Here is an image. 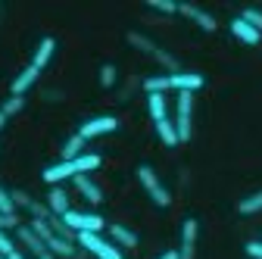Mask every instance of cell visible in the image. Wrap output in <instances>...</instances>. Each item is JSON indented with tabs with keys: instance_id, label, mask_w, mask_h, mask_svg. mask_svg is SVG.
<instances>
[{
	"instance_id": "9a60e30c",
	"label": "cell",
	"mask_w": 262,
	"mask_h": 259,
	"mask_svg": "<svg viewBox=\"0 0 262 259\" xmlns=\"http://www.w3.org/2000/svg\"><path fill=\"white\" fill-rule=\"evenodd\" d=\"M231 35H234L237 41H244V44H250V47L262 41V35H259V31H256V28H253L250 22H244L241 16H234V19H231Z\"/></svg>"
},
{
	"instance_id": "ffe728a7",
	"label": "cell",
	"mask_w": 262,
	"mask_h": 259,
	"mask_svg": "<svg viewBox=\"0 0 262 259\" xmlns=\"http://www.w3.org/2000/svg\"><path fill=\"white\" fill-rule=\"evenodd\" d=\"M84 144H88V141H84V138H81V135L75 132L72 138H66V144H62L59 156H62V159H78V156L84 153Z\"/></svg>"
},
{
	"instance_id": "5bb4252c",
	"label": "cell",
	"mask_w": 262,
	"mask_h": 259,
	"mask_svg": "<svg viewBox=\"0 0 262 259\" xmlns=\"http://www.w3.org/2000/svg\"><path fill=\"white\" fill-rule=\"evenodd\" d=\"M106 228H110V238H113V244L119 247V250H135L138 247V234L135 231H131L128 228V225H106Z\"/></svg>"
},
{
	"instance_id": "4316f807",
	"label": "cell",
	"mask_w": 262,
	"mask_h": 259,
	"mask_svg": "<svg viewBox=\"0 0 262 259\" xmlns=\"http://www.w3.org/2000/svg\"><path fill=\"white\" fill-rule=\"evenodd\" d=\"M13 250H19V247L13 244V238H10L7 231H0V256H10Z\"/></svg>"
},
{
	"instance_id": "6da1fadb",
	"label": "cell",
	"mask_w": 262,
	"mask_h": 259,
	"mask_svg": "<svg viewBox=\"0 0 262 259\" xmlns=\"http://www.w3.org/2000/svg\"><path fill=\"white\" fill-rule=\"evenodd\" d=\"M206 84V78L200 75V72H172V75H150V78H144L141 81V88L147 91V94H166V91H187V94H193V91H200Z\"/></svg>"
},
{
	"instance_id": "3957f363",
	"label": "cell",
	"mask_w": 262,
	"mask_h": 259,
	"mask_svg": "<svg viewBox=\"0 0 262 259\" xmlns=\"http://www.w3.org/2000/svg\"><path fill=\"white\" fill-rule=\"evenodd\" d=\"M138 181H141V187L150 193V200H153L156 206H172V193H169V187L159 181V175H156L150 166H138Z\"/></svg>"
},
{
	"instance_id": "ba28073f",
	"label": "cell",
	"mask_w": 262,
	"mask_h": 259,
	"mask_svg": "<svg viewBox=\"0 0 262 259\" xmlns=\"http://www.w3.org/2000/svg\"><path fill=\"white\" fill-rule=\"evenodd\" d=\"M196 234H200V222L184 219V225H181V247H178L181 259H193L196 256Z\"/></svg>"
},
{
	"instance_id": "484cf974",
	"label": "cell",
	"mask_w": 262,
	"mask_h": 259,
	"mask_svg": "<svg viewBox=\"0 0 262 259\" xmlns=\"http://www.w3.org/2000/svg\"><path fill=\"white\" fill-rule=\"evenodd\" d=\"M150 10L166 13V16H175L178 13V4H172V0H150Z\"/></svg>"
},
{
	"instance_id": "836d02e7",
	"label": "cell",
	"mask_w": 262,
	"mask_h": 259,
	"mask_svg": "<svg viewBox=\"0 0 262 259\" xmlns=\"http://www.w3.org/2000/svg\"><path fill=\"white\" fill-rule=\"evenodd\" d=\"M0 259H7V256H0Z\"/></svg>"
},
{
	"instance_id": "9c48e42d",
	"label": "cell",
	"mask_w": 262,
	"mask_h": 259,
	"mask_svg": "<svg viewBox=\"0 0 262 259\" xmlns=\"http://www.w3.org/2000/svg\"><path fill=\"white\" fill-rule=\"evenodd\" d=\"M178 13H181V16H187L193 25H200L203 31H215V28H219L215 16H212V13H206L203 7H193V4H178Z\"/></svg>"
},
{
	"instance_id": "f1b7e54d",
	"label": "cell",
	"mask_w": 262,
	"mask_h": 259,
	"mask_svg": "<svg viewBox=\"0 0 262 259\" xmlns=\"http://www.w3.org/2000/svg\"><path fill=\"white\" fill-rule=\"evenodd\" d=\"M138 84H141V78H131V81H128V84L119 91V100H128V97H131V91H135Z\"/></svg>"
},
{
	"instance_id": "f546056e",
	"label": "cell",
	"mask_w": 262,
	"mask_h": 259,
	"mask_svg": "<svg viewBox=\"0 0 262 259\" xmlns=\"http://www.w3.org/2000/svg\"><path fill=\"white\" fill-rule=\"evenodd\" d=\"M156 259H181V256H178V250H166V253H159Z\"/></svg>"
},
{
	"instance_id": "d6a6232c",
	"label": "cell",
	"mask_w": 262,
	"mask_h": 259,
	"mask_svg": "<svg viewBox=\"0 0 262 259\" xmlns=\"http://www.w3.org/2000/svg\"><path fill=\"white\" fill-rule=\"evenodd\" d=\"M41 259H56V256H53V253H50V250H47V253H44V256H41Z\"/></svg>"
},
{
	"instance_id": "8fae6325",
	"label": "cell",
	"mask_w": 262,
	"mask_h": 259,
	"mask_svg": "<svg viewBox=\"0 0 262 259\" xmlns=\"http://www.w3.org/2000/svg\"><path fill=\"white\" fill-rule=\"evenodd\" d=\"M16 238H19V244H22L31 256H35V259H41V256L47 253V244H44L35 231H31V225H19V228H16Z\"/></svg>"
},
{
	"instance_id": "83f0119b",
	"label": "cell",
	"mask_w": 262,
	"mask_h": 259,
	"mask_svg": "<svg viewBox=\"0 0 262 259\" xmlns=\"http://www.w3.org/2000/svg\"><path fill=\"white\" fill-rule=\"evenodd\" d=\"M244 250H247V256H250V259H262V241H250Z\"/></svg>"
},
{
	"instance_id": "4dcf8cb0",
	"label": "cell",
	"mask_w": 262,
	"mask_h": 259,
	"mask_svg": "<svg viewBox=\"0 0 262 259\" xmlns=\"http://www.w3.org/2000/svg\"><path fill=\"white\" fill-rule=\"evenodd\" d=\"M7 259H25V253H22V250H13V253H10Z\"/></svg>"
},
{
	"instance_id": "d4e9b609",
	"label": "cell",
	"mask_w": 262,
	"mask_h": 259,
	"mask_svg": "<svg viewBox=\"0 0 262 259\" xmlns=\"http://www.w3.org/2000/svg\"><path fill=\"white\" fill-rule=\"evenodd\" d=\"M241 19H244V22H250V25L259 31V35H262V10H253V7H250V10H244V13H241Z\"/></svg>"
},
{
	"instance_id": "d6986e66",
	"label": "cell",
	"mask_w": 262,
	"mask_h": 259,
	"mask_svg": "<svg viewBox=\"0 0 262 259\" xmlns=\"http://www.w3.org/2000/svg\"><path fill=\"white\" fill-rule=\"evenodd\" d=\"M156 135H159V141L166 144V147H178L181 141H178V132H175V122L172 119H162V122H156Z\"/></svg>"
},
{
	"instance_id": "4fadbf2b",
	"label": "cell",
	"mask_w": 262,
	"mask_h": 259,
	"mask_svg": "<svg viewBox=\"0 0 262 259\" xmlns=\"http://www.w3.org/2000/svg\"><path fill=\"white\" fill-rule=\"evenodd\" d=\"M47 206H50V212H53V215H66V212L72 209V200H69V190H66L62 184L50 187V193H47Z\"/></svg>"
},
{
	"instance_id": "7c38bea8",
	"label": "cell",
	"mask_w": 262,
	"mask_h": 259,
	"mask_svg": "<svg viewBox=\"0 0 262 259\" xmlns=\"http://www.w3.org/2000/svg\"><path fill=\"white\" fill-rule=\"evenodd\" d=\"M41 78V69H35V66H31V62H28V66L13 78V84H10V91H13V97H25L31 88H35V81Z\"/></svg>"
},
{
	"instance_id": "ac0fdd59",
	"label": "cell",
	"mask_w": 262,
	"mask_h": 259,
	"mask_svg": "<svg viewBox=\"0 0 262 259\" xmlns=\"http://www.w3.org/2000/svg\"><path fill=\"white\" fill-rule=\"evenodd\" d=\"M53 50H56V38H41V44H38V50H35V59H31V66L35 69H44L47 62L53 59Z\"/></svg>"
},
{
	"instance_id": "8992f818",
	"label": "cell",
	"mask_w": 262,
	"mask_h": 259,
	"mask_svg": "<svg viewBox=\"0 0 262 259\" xmlns=\"http://www.w3.org/2000/svg\"><path fill=\"white\" fill-rule=\"evenodd\" d=\"M113 132H119V119H116V116H94V119L81 122V128H78V135H81L84 141L103 138V135H113Z\"/></svg>"
},
{
	"instance_id": "5b68a950",
	"label": "cell",
	"mask_w": 262,
	"mask_h": 259,
	"mask_svg": "<svg viewBox=\"0 0 262 259\" xmlns=\"http://www.w3.org/2000/svg\"><path fill=\"white\" fill-rule=\"evenodd\" d=\"M69 228L75 231V234H81V231H91V234H100L103 228H106V222H103V215H97V212H78V209H69L66 215H59Z\"/></svg>"
},
{
	"instance_id": "1f68e13d",
	"label": "cell",
	"mask_w": 262,
	"mask_h": 259,
	"mask_svg": "<svg viewBox=\"0 0 262 259\" xmlns=\"http://www.w3.org/2000/svg\"><path fill=\"white\" fill-rule=\"evenodd\" d=\"M4 125H7V113L0 110V132H4Z\"/></svg>"
},
{
	"instance_id": "30bf717a",
	"label": "cell",
	"mask_w": 262,
	"mask_h": 259,
	"mask_svg": "<svg viewBox=\"0 0 262 259\" xmlns=\"http://www.w3.org/2000/svg\"><path fill=\"white\" fill-rule=\"evenodd\" d=\"M72 184H75V190L81 193V197H84L91 206H100V203H103V190H100V184H97L91 175H75Z\"/></svg>"
},
{
	"instance_id": "7a4b0ae2",
	"label": "cell",
	"mask_w": 262,
	"mask_h": 259,
	"mask_svg": "<svg viewBox=\"0 0 262 259\" xmlns=\"http://www.w3.org/2000/svg\"><path fill=\"white\" fill-rule=\"evenodd\" d=\"M175 132H178V141H190L193 135V94L181 91L178 100H175Z\"/></svg>"
},
{
	"instance_id": "7402d4cb",
	"label": "cell",
	"mask_w": 262,
	"mask_h": 259,
	"mask_svg": "<svg viewBox=\"0 0 262 259\" xmlns=\"http://www.w3.org/2000/svg\"><path fill=\"white\" fill-rule=\"evenodd\" d=\"M153 59L159 62L162 69H166V75H172V72H181V66H178V56H172L169 50H162V47L156 50V56H153Z\"/></svg>"
},
{
	"instance_id": "603a6c76",
	"label": "cell",
	"mask_w": 262,
	"mask_h": 259,
	"mask_svg": "<svg viewBox=\"0 0 262 259\" xmlns=\"http://www.w3.org/2000/svg\"><path fill=\"white\" fill-rule=\"evenodd\" d=\"M116 81H119V69L113 62H103L100 66V88H116Z\"/></svg>"
},
{
	"instance_id": "e0dca14e",
	"label": "cell",
	"mask_w": 262,
	"mask_h": 259,
	"mask_svg": "<svg viewBox=\"0 0 262 259\" xmlns=\"http://www.w3.org/2000/svg\"><path fill=\"white\" fill-rule=\"evenodd\" d=\"M147 113L153 122L169 119V103H166V94H147Z\"/></svg>"
},
{
	"instance_id": "44dd1931",
	"label": "cell",
	"mask_w": 262,
	"mask_h": 259,
	"mask_svg": "<svg viewBox=\"0 0 262 259\" xmlns=\"http://www.w3.org/2000/svg\"><path fill=\"white\" fill-rule=\"evenodd\" d=\"M237 212H241V215H256V212H262V190L244 197V200L237 203Z\"/></svg>"
},
{
	"instance_id": "cb8c5ba5",
	"label": "cell",
	"mask_w": 262,
	"mask_h": 259,
	"mask_svg": "<svg viewBox=\"0 0 262 259\" xmlns=\"http://www.w3.org/2000/svg\"><path fill=\"white\" fill-rule=\"evenodd\" d=\"M0 110L7 113V119H10V116H16V113H22V110H25V97H13V94H10V100L0 106Z\"/></svg>"
},
{
	"instance_id": "2e32d148",
	"label": "cell",
	"mask_w": 262,
	"mask_h": 259,
	"mask_svg": "<svg viewBox=\"0 0 262 259\" xmlns=\"http://www.w3.org/2000/svg\"><path fill=\"white\" fill-rule=\"evenodd\" d=\"M125 41L135 47V50H141V53H147V56H156V50H159V44L150 38V35H144V31H128L125 35Z\"/></svg>"
},
{
	"instance_id": "277c9868",
	"label": "cell",
	"mask_w": 262,
	"mask_h": 259,
	"mask_svg": "<svg viewBox=\"0 0 262 259\" xmlns=\"http://www.w3.org/2000/svg\"><path fill=\"white\" fill-rule=\"evenodd\" d=\"M75 244H78V247H81L84 253L97 256V259H122V250H119L116 244L103 241L100 234H91V231H81V234L75 238Z\"/></svg>"
},
{
	"instance_id": "52a82bcc",
	"label": "cell",
	"mask_w": 262,
	"mask_h": 259,
	"mask_svg": "<svg viewBox=\"0 0 262 259\" xmlns=\"http://www.w3.org/2000/svg\"><path fill=\"white\" fill-rule=\"evenodd\" d=\"M75 175H78L75 159H59V163H53V166H47V169L41 172V178H44L50 187H56V184H62V181H69V178H75Z\"/></svg>"
}]
</instances>
